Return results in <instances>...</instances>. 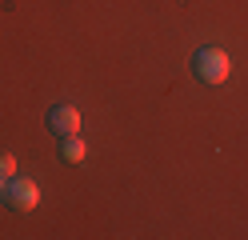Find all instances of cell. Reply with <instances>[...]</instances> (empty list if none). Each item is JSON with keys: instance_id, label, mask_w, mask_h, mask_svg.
<instances>
[{"instance_id": "6da1fadb", "label": "cell", "mask_w": 248, "mask_h": 240, "mask_svg": "<svg viewBox=\"0 0 248 240\" xmlns=\"http://www.w3.org/2000/svg\"><path fill=\"white\" fill-rule=\"evenodd\" d=\"M192 72L200 84H224V80L232 76V60L224 48H216V44H204V48H196V56H192Z\"/></svg>"}, {"instance_id": "7a4b0ae2", "label": "cell", "mask_w": 248, "mask_h": 240, "mask_svg": "<svg viewBox=\"0 0 248 240\" xmlns=\"http://www.w3.org/2000/svg\"><path fill=\"white\" fill-rule=\"evenodd\" d=\"M4 204H8V208H16V212H32V208L40 204V188H36V180L12 176V180L4 184Z\"/></svg>"}, {"instance_id": "3957f363", "label": "cell", "mask_w": 248, "mask_h": 240, "mask_svg": "<svg viewBox=\"0 0 248 240\" xmlns=\"http://www.w3.org/2000/svg\"><path fill=\"white\" fill-rule=\"evenodd\" d=\"M48 128L56 136H76L80 132V112H76L72 104H52L48 108Z\"/></svg>"}, {"instance_id": "277c9868", "label": "cell", "mask_w": 248, "mask_h": 240, "mask_svg": "<svg viewBox=\"0 0 248 240\" xmlns=\"http://www.w3.org/2000/svg\"><path fill=\"white\" fill-rule=\"evenodd\" d=\"M60 156H64L68 164H80V160L88 156V144L80 136H60Z\"/></svg>"}, {"instance_id": "5b68a950", "label": "cell", "mask_w": 248, "mask_h": 240, "mask_svg": "<svg viewBox=\"0 0 248 240\" xmlns=\"http://www.w3.org/2000/svg\"><path fill=\"white\" fill-rule=\"evenodd\" d=\"M0 176H4V180L16 176V156H12V152H0Z\"/></svg>"}, {"instance_id": "8992f818", "label": "cell", "mask_w": 248, "mask_h": 240, "mask_svg": "<svg viewBox=\"0 0 248 240\" xmlns=\"http://www.w3.org/2000/svg\"><path fill=\"white\" fill-rule=\"evenodd\" d=\"M0 204H4V176H0Z\"/></svg>"}]
</instances>
